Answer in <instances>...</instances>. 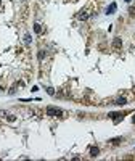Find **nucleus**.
Masks as SVG:
<instances>
[{"label":"nucleus","instance_id":"8","mask_svg":"<svg viewBox=\"0 0 135 161\" xmlns=\"http://www.w3.org/2000/svg\"><path fill=\"white\" fill-rule=\"evenodd\" d=\"M121 140H122V137H116V138H111V140H109V143H113V145H119Z\"/></svg>","mask_w":135,"mask_h":161},{"label":"nucleus","instance_id":"18","mask_svg":"<svg viewBox=\"0 0 135 161\" xmlns=\"http://www.w3.org/2000/svg\"><path fill=\"white\" fill-rule=\"evenodd\" d=\"M21 2H24V0H21Z\"/></svg>","mask_w":135,"mask_h":161},{"label":"nucleus","instance_id":"14","mask_svg":"<svg viewBox=\"0 0 135 161\" xmlns=\"http://www.w3.org/2000/svg\"><path fill=\"white\" fill-rule=\"evenodd\" d=\"M15 93H16V87H11L10 89V95H15Z\"/></svg>","mask_w":135,"mask_h":161},{"label":"nucleus","instance_id":"4","mask_svg":"<svg viewBox=\"0 0 135 161\" xmlns=\"http://www.w3.org/2000/svg\"><path fill=\"white\" fill-rule=\"evenodd\" d=\"M98 155H100V148H98V147H90V156L96 158Z\"/></svg>","mask_w":135,"mask_h":161},{"label":"nucleus","instance_id":"13","mask_svg":"<svg viewBox=\"0 0 135 161\" xmlns=\"http://www.w3.org/2000/svg\"><path fill=\"white\" fill-rule=\"evenodd\" d=\"M7 119H8V121H15V119H16V116H13V115H8V116H7Z\"/></svg>","mask_w":135,"mask_h":161},{"label":"nucleus","instance_id":"6","mask_svg":"<svg viewBox=\"0 0 135 161\" xmlns=\"http://www.w3.org/2000/svg\"><path fill=\"white\" fill-rule=\"evenodd\" d=\"M89 16H90V13L89 12H81V15H77V19H81V21H85V19H89Z\"/></svg>","mask_w":135,"mask_h":161},{"label":"nucleus","instance_id":"5","mask_svg":"<svg viewBox=\"0 0 135 161\" xmlns=\"http://www.w3.org/2000/svg\"><path fill=\"white\" fill-rule=\"evenodd\" d=\"M113 47H114V48H121V47H122V39H121V37H114V40H113Z\"/></svg>","mask_w":135,"mask_h":161},{"label":"nucleus","instance_id":"10","mask_svg":"<svg viewBox=\"0 0 135 161\" xmlns=\"http://www.w3.org/2000/svg\"><path fill=\"white\" fill-rule=\"evenodd\" d=\"M45 50H40V52H39V55H37V57H39V60H43V58H45Z\"/></svg>","mask_w":135,"mask_h":161},{"label":"nucleus","instance_id":"17","mask_svg":"<svg viewBox=\"0 0 135 161\" xmlns=\"http://www.w3.org/2000/svg\"><path fill=\"white\" fill-rule=\"evenodd\" d=\"M0 3H2V0H0Z\"/></svg>","mask_w":135,"mask_h":161},{"label":"nucleus","instance_id":"12","mask_svg":"<svg viewBox=\"0 0 135 161\" xmlns=\"http://www.w3.org/2000/svg\"><path fill=\"white\" fill-rule=\"evenodd\" d=\"M24 42H26V44H31V35H29V34L24 35Z\"/></svg>","mask_w":135,"mask_h":161},{"label":"nucleus","instance_id":"11","mask_svg":"<svg viewBox=\"0 0 135 161\" xmlns=\"http://www.w3.org/2000/svg\"><path fill=\"white\" fill-rule=\"evenodd\" d=\"M47 93H48V95H55V89L53 87H47Z\"/></svg>","mask_w":135,"mask_h":161},{"label":"nucleus","instance_id":"3","mask_svg":"<svg viewBox=\"0 0 135 161\" xmlns=\"http://www.w3.org/2000/svg\"><path fill=\"white\" fill-rule=\"evenodd\" d=\"M116 10H117V3H116V2H113V3L109 5L108 8H106V15H113Z\"/></svg>","mask_w":135,"mask_h":161},{"label":"nucleus","instance_id":"9","mask_svg":"<svg viewBox=\"0 0 135 161\" xmlns=\"http://www.w3.org/2000/svg\"><path fill=\"white\" fill-rule=\"evenodd\" d=\"M34 32H35V34H40V32H42V26H40L39 23L34 24Z\"/></svg>","mask_w":135,"mask_h":161},{"label":"nucleus","instance_id":"15","mask_svg":"<svg viewBox=\"0 0 135 161\" xmlns=\"http://www.w3.org/2000/svg\"><path fill=\"white\" fill-rule=\"evenodd\" d=\"M129 13H130V15L134 16V15H135V8H134V7H130V10H129Z\"/></svg>","mask_w":135,"mask_h":161},{"label":"nucleus","instance_id":"1","mask_svg":"<svg viewBox=\"0 0 135 161\" xmlns=\"http://www.w3.org/2000/svg\"><path fill=\"white\" fill-rule=\"evenodd\" d=\"M47 115L52 116V118H61L63 110H60V108H56V106H48L47 108Z\"/></svg>","mask_w":135,"mask_h":161},{"label":"nucleus","instance_id":"16","mask_svg":"<svg viewBox=\"0 0 135 161\" xmlns=\"http://www.w3.org/2000/svg\"><path fill=\"white\" fill-rule=\"evenodd\" d=\"M132 121H134V123H135V116H134V118H132Z\"/></svg>","mask_w":135,"mask_h":161},{"label":"nucleus","instance_id":"2","mask_svg":"<svg viewBox=\"0 0 135 161\" xmlns=\"http://www.w3.org/2000/svg\"><path fill=\"white\" fill-rule=\"evenodd\" d=\"M109 118L114 121V124H117V123H121L124 119V115L122 113H109Z\"/></svg>","mask_w":135,"mask_h":161},{"label":"nucleus","instance_id":"7","mask_svg":"<svg viewBox=\"0 0 135 161\" xmlns=\"http://www.w3.org/2000/svg\"><path fill=\"white\" fill-rule=\"evenodd\" d=\"M125 103H127V100L124 98V97H121V98L116 100V105H119V106H122V105H125Z\"/></svg>","mask_w":135,"mask_h":161}]
</instances>
